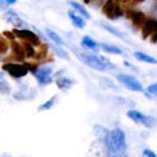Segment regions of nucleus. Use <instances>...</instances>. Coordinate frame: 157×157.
<instances>
[{
	"label": "nucleus",
	"mask_w": 157,
	"mask_h": 157,
	"mask_svg": "<svg viewBox=\"0 0 157 157\" xmlns=\"http://www.w3.org/2000/svg\"><path fill=\"white\" fill-rule=\"evenodd\" d=\"M4 71L8 72L13 78H21L24 76L28 75V67L26 66H22V64H17V63H6L3 66Z\"/></svg>",
	"instance_id": "423d86ee"
},
{
	"label": "nucleus",
	"mask_w": 157,
	"mask_h": 157,
	"mask_svg": "<svg viewBox=\"0 0 157 157\" xmlns=\"http://www.w3.org/2000/svg\"><path fill=\"white\" fill-rule=\"evenodd\" d=\"M152 42L156 43V32L153 33V36H152Z\"/></svg>",
	"instance_id": "473e14b6"
},
{
	"label": "nucleus",
	"mask_w": 157,
	"mask_h": 157,
	"mask_svg": "<svg viewBox=\"0 0 157 157\" xmlns=\"http://www.w3.org/2000/svg\"><path fill=\"white\" fill-rule=\"evenodd\" d=\"M127 14H128V18L132 21V24L137 28H140L143 25V22L145 21V14L140 11H128Z\"/></svg>",
	"instance_id": "f8f14e48"
},
{
	"label": "nucleus",
	"mask_w": 157,
	"mask_h": 157,
	"mask_svg": "<svg viewBox=\"0 0 157 157\" xmlns=\"http://www.w3.org/2000/svg\"><path fill=\"white\" fill-rule=\"evenodd\" d=\"M141 28V33H143V38H147L152 36L156 32V18H145Z\"/></svg>",
	"instance_id": "9d476101"
},
{
	"label": "nucleus",
	"mask_w": 157,
	"mask_h": 157,
	"mask_svg": "<svg viewBox=\"0 0 157 157\" xmlns=\"http://www.w3.org/2000/svg\"><path fill=\"white\" fill-rule=\"evenodd\" d=\"M0 157H11V156H8V155H3V156H0Z\"/></svg>",
	"instance_id": "e433bc0d"
},
{
	"label": "nucleus",
	"mask_w": 157,
	"mask_h": 157,
	"mask_svg": "<svg viewBox=\"0 0 157 157\" xmlns=\"http://www.w3.org/2000/svg\"><path fill=\"white\" fill-rule=\"evenodd\" d=\"M100 47L102 48L104 51L109 52V54H115V55H122L123 51H122V48L117 47V46H111V45H107V43H101Z\"/></svg>",
	"instance_id": "6ab92c4d"
},
{
	"label": "nucleus",
	"mask_w": 157,
	"mask_h": 157,
	"mask_svg": "<svg viewBox=\"0 0 157 157\" xmlns=\"http://www.w3.org/2000/svg\"><path fill=\"white\" fill-rule=\"evenodd\" d=\"M106 140H98L97 139L94 143L90 145L89 156L88 157H115L117 155L107 147Z\"/></svg>",
	"instance_id": "7ed1b4c3"
},
{
	"label": "nucleus",
	"mask_w": 157,
	"mask_h": 157,
	"mask_svg": "<svg viewBox=\"0 0 157 157\" xmlns=\"http://www.w3.org/2000/svg\"><path fill=\"white\" fill-rule=\"evenodd\" d=\"M109 130H106L104 126H100L97 124L94 126V135L97 136L98 140H106L107 137H109Z\"/></svg>",
	"instance_id": "2eb2a0df"
},
{
	"label": "nucleus",
	"mask_w": 157,
	"mask_h": 157,
	"mask_svg": "<svg viewBox=\"0 0 157 157\" xmlns=\"http://www.w3.org/2000/svg\"><path fill=\"white\" fill-rule=\"evenodd\" d=\"M12 48H13V52L14 55L17 56V59L20 60H24L25 59V52H24V48H22V45H20L18 42H12Z\"/></svg>",
	"instance_id": "aec40b11"
},
{
	"label": "nucleus",
	"mask_w": 157,
	"mask_h": 157,
	"mask_svg": "<svg viewBox=\"0 0 157 157\" xmlns=\"http://www.w3.org/2000/svg\"><path fill=\"white\" fill-rule=\"evenodd\" d=\"M144 156H148V157H156V153L153 151H148V149H145L144 151Z\"/></svg>",
	"instance_id": "c85d7f7f"
},
{
	"label": "nucleus",
	"mask_w": 157,
	"mask_h": 157,
	"mask_svg": "<svg viewBox=\"0 0 157 157\" xmlns=\"http://www.w3.org/2000/svg\"><path fill=\"white\" fill-rule=\"evenodd\" d=\"M134 56L140 62H144V63H148V64H156V59L151 55H147L144 52H140V51H136L134 54Z\"/></svg>",
	"instance_id": "dca6fc26"
},
{
	"label": "nucleus",
	"mask_w": 157,
	"mask_h": 157,
	"mask_svg": "<svg viewBox=\"0 0 157 157\" xmlns=\"http://www.w3.org/2000/svg\"><path fill=\"white\" fill-rule=\"evenodd\" d=\"M8 42H7V39L6 38H3V37H0V54H6L8 51Z\"/></svg>",
	"instance_id": "a878e982"
},
{
	"label": "nucleus",
	"mask_w": 157,
	"mask_h": 157,
	"mask_svg": "<svg viewBox=\"0 0 157 157\" xmlns=\"http://www.w3.org/2000/svg\"><path fill=\"white\" fill-rule=\"evenodd\" d=\"M7 6H8V4L4 2V0H0V11H4V9L7 8Z\"/></svg>",
	"instance_id": "c756f323"
},
{
	"label": "nucleus",
	"mask_w": 157,
	"mask_h": 157,
	"mask_svg": "<svg viewBox=\"0 0 157 157\" xmlns=\"http://www.w3.org/2000/svg\"><path fill=\"white\" fill-rule=\"evenodd\" d=\"M3 78H4V73L0 71V80H3Z\"/></svg>",
	"instance_id": "72a5a7b5"
},
{
	"label": "nucleus",
	"mask_w": 157,
	"mask_h": 157,
	"mask_svg": "<svg viewBox=\"0 0 157 157\" xmlns=\"http://www.w3.org/2000/svg\"><path fill=\"white\" fill-rule=\"evenodd\" d=\"M4 18H6L9 24H12L13 26H24V25H25V22H24L20 18L18 14L14 11H12V9H9V11L6 12V14H4Z\"/></svg>",
	"instance_id": "9b49d317"
},
{
	"label": "nucleus",
	"mask_w": 157,
	"mask_h": 157,
	"mask_svg": "<svg viewBox=\"0 0 157 157\" xmlns=\"http://www.w3.org/2000/svg\"><path fill=\"white\" fill-rule=\"evenodd\" d=\"M4 2H6V3L8 4V6H11V4H14V3H16L17 0H4Z\"/></svg>",
	"instance_id": "2f4dec72"
},
{
	"label": "nucleus",
	"mask_w": 157,
	"mask_h": 157,
	"mask_svg": "<svg viewBox=\"0 0 157 157\" xmlns=\"http://www.w3.org/2000/svg\"><path fill=\"white\" fill-rule=\"evenodd\" d=\"M75 54L85 66L90 67L96 71H106L109 67H111V70H114V66L104 56H97L94 54L85 52V51H77V50H75Z\"/></svg>",
	"instance_id": "f257e3e1"
},
{
	"label": "nucleus",
	"mask_w": 157,
	"mask_h": 157,
	"mask_svg": "<svg viewBox=\"0 0 157 157\" xmlns=\"http://www.w3.org/2000/svg\"><path fill=\"white\" fill-rule=\"evenodd\" d=\"M107 147L114 152L115 155L123 153L127 148V141H126V134L121 128H114L109 132V137L106 140Z\"/></svg>",
	"instance_id": "f03ea898"
},
{
	"label": "nucleus",
	"mask_w": 157,
	"mask_h": 157,
	"mask_svg": "<svg viewBox=\"0 0 157 157\" xmlns=\"http://www.w3.org/2000/svg\"><path fill=\"white\" fill-rule=\"evenodd\" d=\"M70 6H71L73 9H75V13H77L78 16H81L82 18H90L89 12H88L82 6H80L78 3H76V2H70Z\"/></svg>",
	"instance_id": "4468645a"
},
{
	"label": "nucleus",
	"mask_w": 157,
	"mask_h": 157,
	"mask_svg": "<svg viewBox=\"0 0 157 157\" xmlns=\"http://www.w3.org/2000/svg\"><path fill=\"white\" fill-rule=\"evenodd\" d=\"M0 93H3V94L11 93V86H9L8 82H6L4 80H0Z\"/></svg>",
	"instance_id": "393cba45"
},
{
	"label": "nucleus",
	"mask_w": 157,
	"mask_h": 157,
	"mask_svg": "<svg viewBox=\"0 0 157 157\" xmlns=\"http://www.w3.org/2000/svg\"><path fill=\"white\" fill-rule=\"evenodd\" d=\"M118 81L121 82L123 86H126L127 89H130L132 92H141L143 90V86L139 81L136 80L134 76H130V75H126V73H119L117 76Z\"/></svg>",
	"instance_id": "39448f33"
},
{
	"label": "nucleus",
	"mask_w": 157,
	"mask_h": 157,
	"mask_svg": "<svg viewBox=\"0 0 157 157\" xmlns=\"http://www.w3.org/2000/svg\"><path fill=\"white\" fill-rule=\"evenodd\" d=\"M84 2H85L86 4H89V3H93V2H94V0H84Z\"/></svg>",
	"instance_id": "f704fd0d"
},
{
	"label": "nucleus",
	"mask_w": 157,
	"mask_h": 157,
	"mask_svg": "<svg viewBox=\"0 0 157 157\" xmlns=\"http://www.w3.org/2000/svg\"><path fill=\"white\" fill-rule=\"evenodd\" d=\"M55 100H56V96H54V97L50 98L48 101H46L45 104H42L41 106H39V111H45V110L51 109V107L54 106V104H55Z\"/></svg>",
	"instance_id": "b1692460"
},
{
	"label": "nucleus",
	"mask_w": 157,
	"mask_h": 157,
	"mask_svg": "<svg viewBox=\"0 0 157 157\" xmlns=\"http://www.w3.org/2000/svg\"><path fill=\"white\" fill-rule=\"evenodd\" d=\"M81 45L84 46V47H86V48H89V50H93V51H97L98 50L97 42L93 41V39L90 37H88V36H85L84 38L81 39Z\"/></svg>",
	"instance_id": "f3484780"
},
{
	"label": "nucleus",
	"mask_w": 157,
	"mask_h": 157,
	"mask_svg": "<svg viewBox=\"0 0 157 157\" xmlns=\"http://www.w3.org/2000/svg\"><path fill=\"white\" fill-rule=\"evenodd\" d=\"M22 48H24V52H25V58H33V56H36V50H34L33 45H30L29 42H24Z\"/></svg>",
	"instance_id": "4be33fe9"
},
{
	"label": "nucleus",
	"mask_w": 157,
	"mask_h": 157,
	"mask_svg": "<svg viewBox=\"0 0 157 157\" xmlns=\"http://www.w3.org/2000/svg\"><path fill=\"white\" fill-rule=\"evenodd\" d=\"M101 25H102V28H104L105 30H107L109 33L114 34V36L119 37V38H122V39H126V36H124V33H122L121 30H118V29L113 28V26H110V25H106V24H101Z\"/></svg>",
	"instance_id": "5701e85b"
},
{
	"label": "nucleus",
	"mask_w": 157,
	"mask_h": 157,
	"mask_svg": "<svg viewBox=\"0 0 157 157\" xmlns=\"http://www.w3.org/2000/svg\"><path fill=\"white\" fill-rule=\"evenodd\" d=\"M124 157H127V156H124Z\"/></svg>",
	"instance_id": "4c0bfd02"
},
{
	"label": "nucleus",
	"mask_w": 157,
	"mask_h": 157,
	"mask_svg": "<svg viewBox=\"0 0 157 157\" xmlns=\"http://www.w3.org/2000/svg\"><path fill=\"white\" fill-rule=\"evenodd\" d=\"M46 34H47V37L50 38L52 42H55V45H58V46H63V45H64L63 39L60 38V36H59L58 33L50 30V29H46Z\"/></svg>",
	"instance_id": "412c9836"
},
{
	"label": "nucleus",
	"mask_w": 157,
	"mask_h": 157,
	"mask_svg": "<svg viewBox=\"0 0 157 157\" xmlns=\"http://www.w3.org/2000/svg\"><path fill=\"white\" fill-rule=\"evenodd\" d=\"M127 117H128L131 121H134L135 123H141V124H144L145 127H148V128H151V127L155 126V119L153 118L145 115V114H143V113H140L137 110H128L127 111Z\"/></svg>",
	"instance_id": "0eeeda50"
},
{
	"label": "nucleus",
	"mask_w": 157,
	"mask_h": 157,
	"mask_svg": "<svg viewBox=\"0 0 157 157\" xmlns=\"http://www.w3.org/2000/svg\"><path fill=\"white\" fill-rule=\"evenodd\" d=\"M144 0H135V3H143Z\"/></svg>",
	"instance_id": "c9c22d12"
},
{
	"label": "nucleus",
	"mask_w": 157,
	"mask_h": 157,
	"mask_svg": "<svg viewBox=\"0 0 157 157\" xmlns=\"http://www.w3.org/2000/svg\"><path fill=\"white\" fill-rule=\"evenodd\" d=\"M4 36L8 37L9 39H14V34L12 32H4Z\"/></svg>",
	"instance_id": "7c9ffc66"
},
{
	"label": "nucleus",
	"mask_w": 157,
	"mask_h": 157,
	"mask_svg": "<svg viewBox=\"0 0 157 157\" xmlns=\"http://www.w3.org/2000/svg\"><path fill=\"white\" fill-rule=\"evenodd\" d=\"M54 50H55V52H56L60 58H63V59H68V52L63 50L60 46H58V45H56L55 47H54Z\"/></svg>",
	"instance_id": "bb28decb"
},
{
	"label": "nucleus",
	"mask_w": 157,
	"mask_h": 157,
	"mask_svg": "<svg viewBox=\"0 0 157 157\" xmlns=\"http://www.w3.org/2000/svg\"><path fill=\"white\" fill-rule=\"evenodd\" d=\"M56 84L62 90H67V89H70L71 88V85L73 84V81L71 80V78H68V77H58L56 78Z\"/></svg>",
	"instance_id": "a211bd4d"
},
{
	"label": "nucleus",
	"mask_w": 157,
	"mask_h": 157,
	"mask_svg": "<svg viewBox=\"0 0 157 157\" xmlns=\"http://www.w3.org/2000/svg\"><path fill=\"white\" fill-rule=\"evenodd\" d=\"M102 11L107 16V18H110V20H117L123 14V11H122L118 0H107L104 8H102Z\"/></svg>",
	"instance_id": "20e7f679"
},
{
	"label": "nucleus",
	"mask_w": 157,
	"mask_h": 157,
	"mask_svg": "<svg viewBox=\"0 0 157 157\" xmlns=\"http://www.w3.org/2000/svg\"><path fill=\"white\" fill-rule=\"evenodd\" d=\"M33 72H34V76L37 77L39 85H47L52 81L51 80L52 70L50 67H39V68H36Z\"/></svg>",
	"instance_id": "1a4fd4ad"
},
{
	"label": "nucleus",
	"mask_w": 157,
	"mask_h": 157,
	"mask_svg": "<svg viewBox=\"0 0 157 157\" xmlns=\"http://www.w3.org/2000/svg\"><path fill=\"white\" fill-rule=\"evenodd\" d=\"M12 33L14 34V37L21 38L25 42H29L33 46H38L39 45V38L32 30H28V29H14Z\"/></svg>",
	"instance_id": "6e6552de"
},
{
	"label": "nucleus",
	"mask_w": 157,
	"mask_h": 157,
	"mask_svg": "<svg viewBox=\"0 0 157 157\" xmlns=\"http://www.w3.org/2000/svg\"><path fill=\"white\" fill-rule=\"evenodd\" d=\"M68 17H70V20L72 21V24H73V26H75V28L82 29L85 26V20L82 18L81 16H78L77 13L70 11V12H68Z\"/></svg>",
	"instance_id": "ddd939ff"
},
{
	"label": "nucleus",
	"mask_w": 157,
	"mask_h": 157,
	"mask_svg": "<svg viewBox=\"0 0 157 157\" xmlns=\"http://www.w3.org/2000/svg\"><path fill=\"white\" fill-rule=\"evenodd\" d=\"M157 84H156V82H153V84H152V85H149L148 86V89H147V90H148V93H149V94L151 96H153V97H156V93H157Z\"/></svg>",
	"instance_id": "cd10ccee"
}]
</instances>
